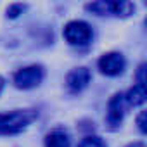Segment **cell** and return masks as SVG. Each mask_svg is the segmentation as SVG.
I'll return each mask as SVG.
<instances>
[{"mask_svg":"<svg viewBox=\"0 0 147 147\" xmlns=\"http://www.w3.org/2000/svg\"><path fill=\"white\" fill-rule=\"evenodd\" d=\"M45 147H69V135L64 130H52L45 137Z\"/></svg>","mask_w":147,"mask_h":147,"instance_id":"cell-8","label":"cell"},{"mask_svg":"<svg viewBox=\"0 0 147 147\" xmlns=\"http://www.w3.org/2000/svg\"><path fill=\"white\" fill-rule=\"evenodd\" d=\"M126 99H125V94H116L113 95V99L109 100L107 104V123L111 125V128L118 126L125 116V111H126Z\"/></svg>","mask_w":147,"mask_h":147,"instance_id":"cell-7","label":"cell"},{"mask_svg":"<svg viewBox=\"0 0 147 147\" xmlns=\"http://www.w3.org/2000/svg\"><path fill=\"white\" fill-rule=\"evenodd\" d=\"M42 80H43V69H42V66H36V64L21 67L14 75V85L23 90L38 87L42 83Z\"/></svg>","mask_w":147,"mask_h":147,"instance_id":"cell-4","label":"cell"},{"mask_svg":"<svg viewBox=\"0 0 147 147\" xmlns=\"http://www.w3.org/2000/svg\"><path fill=\"white\" fill-rule=\"evenodd\" d=\"M2 90H4V78L0 76V94H2Z\"/></svg>","mask_w":147,"mask_h":147,"instance_id":"cell-15","label":"cell"},{"mask_svg":"<svg viewBox=\"0 0 147 147\" xmlns=\"http://www.w3.org/2000/svg\"><path fill=\"white\" fill-rule=\"evenodd\" d=\"M90 80H92V75L87 67H76V69L69 71V75L66 78V85H67L69 92L78 94V92H82L88 87Z\"/></svg>","mask_w":147,"mask_h":147,"instance_id":"cell-6","label":"cell"},{"mask_svg":"<svg viewBox=\"0 0 147 147\" xmlns=\"http://www.w3.org/2000/svg\"><path fill=\"white\" fill-rule=\"evenodd\" d=\"M145 111H142L140 114H138V118H137V125H138V130L142 131V133H145L147 131V126H145Z\"/></svg>","mask_w":147,"mask_h":147,"instance_id":"cell-11","label":"cell"},{"mask_svg":"<svg viewBox=\"0 0 147 147\" xmlns=\"http://www.w3.org/2000/svg\"><path fill=\"white\" fill-rule=\"evenodd\" d=\"M144 71H145V64H142L138 67V85H145V80H144Z\"/></svg>","mask_w":147,"mask_h":147,"instance_id":"cell-13","label":"cell"},{"mask_svg":"<svg viewBox=\"0 0 147 147\" xmlns=\"http://www.w3.org/2000/svg\"><path fill=\"white\" fill-rule=\"evenodd\" d=\"M87 11L95 16L128 18L133 14L135 5L131 0H92L90 4H87Z\"/></svg>","mask_w":147,"mask_h":147,"instance_id":"cell-1","label":"cell"},{"mask_svg":"<svg viewBox=\"0 0 147 147\" xmlns=\"http://www.w3.org/2000/svg\"><path fill=\"white\" fill-rule=\"evenodd\" d=\"M23 9H24V7H23L21 4H16V5H12V7H9V9H7V16L16 18V16H19V12H21Z\"/></svg>","mask_w":147,"mask_h":147,"instance_id":"cell-12","label":"cell"},{"mask_svg":"<svg viewBox=\"0 0 147 147\" xmlns=\"http://www.w3.org/2000/svg\"><path fill=\"white\" fill-rule=\"evenodd\" d=\"M36 113L31 109H16L12 113L0 114V135H16L23 131L33 119Z\"/></svg>","mask_w":147,"mask_h":147,"instance_id":"cell-2","label":"cell"},{"mask_svg":"<svg viewBox=\"0 0 147 147\" xmlns=\"http://www.w3.org/2000/svg\"><path fill=\"white\" fill-rule=\"evenodd\" d=\"M78 147H106V142L97 135H90V137H85L78 144Z\"/></svg>","mask_w":147,"mask_h":147,"instance_id":"cell-10","label":"cell"},{"mask_svg":"<svg viewBox=\"0 0 147 147\" xmlns=\"http://www.w3.org/2000/svg\"><path fill=\"white\" fill-rule=\"evenodd\" d=\"M126 147H144V144H140V142H135V144H128Z\"/></svg>","mask_w":147,"mask_h":147,"instance_id":"cell-14","label":"cell"},{"mask_svg":"<svg viewBox=\"0 0 147 147\" xmlns=\"http://www.w3.org/2000/svg\"><path fill=\"white\" fill-rule=\"evenodd\" d=\"M99 69L102 75L106 76H118L123 73L126 62H125V57L119 54V52H107L104 54L100 59H99Z\"/></svg>","mask_w":147,"mask_h":147,"instance_id":"cell-5","label":"cell"},{"mask_svg":"<svg viewBox=\"0 0 147 147\" xmlns=\"http://www.w3.org/2000/svg\"><path fill=\"white\" fill-rule=\"evenodd\" d=\"M145 97H147L145 85H138V83L125 94V99H126L128 106H142L145 102Z\"/></svg>","mask_w":147,"mask_h":147,"instance_id":"cell-9","label":"cell"},{"mask_svg":"<svg viewBox=\"0 0 147 147\" xmlns=\"http://www.w3.org/2000/svg\"><path fill=\"white\" fill-rule=\"evenodd\" d=\"M92 36V28L85 21H69L64 26V38L69 45H87Z\"/></svg>","mask_w":147,"mask_h":147,"instance_id":"cell-3","label":"cell"}]
</instances>
